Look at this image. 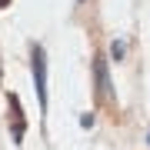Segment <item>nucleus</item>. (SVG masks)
<instances>
[{
	"label": "nucleus",
	"instance_id": "1",
	"mask_svg": "<svg viewBox=\"0 0 150 150\" xmlns=\"http://www.w3.org/2000/svg\"><path fill=\"white\" fill-rule=\"evenodd\" d=\"M30 60H33V83H37V97H40V110L47 107V57H43V47L33 43L30 50Z\"/></svg>",
	"mask_w": 150,
	"mask_h": 150
},
{
	"label": "nucleus",
	"instance_id": "2",
	"mask_svg": "<svg viewBox=\"0 0 150 150\" xmlns=\"http://www.w3.org/2000/svg\"><path fill=\"white\" fill-rule=\"evenodd\" d=\"M93 80H97V93H100V97H113L110 77H107V60H103V57L93 60Z\"/></svg>",
	"mask_w": 150,
	"mask_h": 150
},
{
	"label": "nucleus",
	"instance_id": "3",
	"mask_svg": "<svg viewBox=\"0 0 150 150\" xmlns=\"http://www.w3.org/2000/svg\"><path fill=\"white\" fill-rule=\"evenodd\" d=\"M10 110H13V144L23 140V113H20V100L10 93Z\"/></svg>",
	"mask_w": 150,
	"mask_h": 150
},
{
	"label": "nucleus",
	"instance_id": "4",
	"mask_svg": "<svg viewBox=\"0 0 150 150\" xmlns=\"http://www.w3.org/2000/svg\"><path fill=\"white\" fill-rule=\"evenodd\" d=\"M110 54H113V60H123V54H127V43H123V40H113V43H110Z\"/></svg>",
	"mask_w": 150,
	"mask_h": 150
},
{
	"label": "nucleus",
	"instance_id": "5",
	"mask_svg": "<svg viewBox=\"0 0 150 150\" xmlns=\"http://www.w3.org/2000/svg\"><path fill=\"white\" fill-rule=\"evenodd\" d=\"M0 7H7V0H0Z\"/></svg>",
	"mask_w": 150,
	"mask_h": 150
},
{
	"label": "nucleus",
	"instance_id": "6",
	"mask_svg": "<svg viewBox=\"0 0 150 150\" xmlns=\"http://www.w3.org/2000/svg\"><path fill=\"white\" fill-rule=\"evenodd\" d=\"M147 140H150V137H147Z\"/></svg>",
	"mask_w": 150,
	"mask_h": 150
}]
</instances>
